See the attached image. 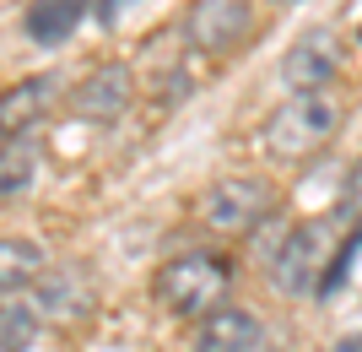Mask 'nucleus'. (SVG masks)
Here are the masks:
<instances>
[{"label":"nucleus","instance_id":"nucleus-10","mask_svg":"<svg viewBox=\"0 0 362 352\" xmlns=\"http://www.w3.org/2000/svg\"><path fill=\"white\" fill-rule=\"evenodd\" d=\"M259 341H265V325L249 314V309H216L211 320L195 325V341H189V352H259Z\"/></svg>","mask_w":362,"mask_h":352},{"label":"nucleus","instance_id":"nucleus-15","mask_svg":"<svg viewBox=\"0 0 362 352\" xmlns=\"http://www.w3.org/2000/svg\"><path fill=\"white\" fill-rule=\"evenodd\" d=\"M124 6H130V0H103V6H98V22H108V28H114Z\"/></svg>","mask_w":362,"mask_h":352},{"label":"nucleus","instance_id":"nucleus-18","mask_svg":"<svg viewBox=\"0 0 362 352\" xmlns=\"http://www.w3.org/2000/svg\"><path fill=\"white\" fill-rule=\"evenodd\" d=\"M276 6H287V0H276Z\"/></svg>","mask_w":362,"mask_h":352},{"label":"nucleus","instance_id":"nucleus-7","mask_svg":"<svg viewBox=\"0 0 362 352\" xmlns=\"http://www.w3.org/2000/svg\"><path fill=\"white\" fill-rule=\"evenodd\" d=\"M136 103V71L119 60H103V65H92L87 76L76 81L71 92V108H76V120H92V125H114L124 120V108Z\"/></svg>","mask_w":362,"mask_h":352},{"label":"nucleus","instance_id":"nucleus-1","mask_svg":"<svg viewBox=\"0 0 362 352\" xmlns=\"http://www.w3.org/2000/svg\"><path fill=\"white\" fill-rule=\"evenodd\" d=\"M233 261L222 249H184V255H168L151 276V298L163 304V314L173 320H211L216 309H227V293H233Z\"/></svg>","mask_w":362,"mask_h":352},{"label":"nucleus","instance_id":"nucleus-11","mask_svg":"<svg viewBox=\"0 0 362 352\" xmlns=\"http://www.w3.org/2000/svg\"><path fill=\"white\" fill-rule=\"evenodd\" d=\"M87 16H92V0H33L28 16H22V33L38 49H60Z\"/></svg>","mask_w":362,"mask_h":352},{"label":"nucleus","instance_id":"nucleus-12","mask_svg":"<svg viewBox=\"0 0 362 352\" xmlns=\"http://www.w3.org/2000/svg\"><path fill=\"white\" fill-rule=\"evenodd\" d=\"M49 271V255L33 239H16V233H0V304L22 298L28 288H38V276Z\"/></svg>","mask_w":362,"mask_h":352},{"label":"nucleus","instance_id":"nucleus-2","mask_svg":"<svg viewBox=\"0 0 362 352\" xmlns=\"http://www.w3.org/2000/svg\"><path fill=\"white\" fill-rule=\"evenodd\" d=\"M341 125V98L330 87L325 92H292L265 114L259 136H265V152L281 157V163H308L314 152H325Z\"/></svg>","mask_w":362,"mask_h":352},{"label":"nucleus","instance_id":"nucleus-3","mask_svg":"<svg viewBox=\"0 0 362 352\" xmlns=\"http://www.w3.org/2000/svg\"><path fill=\"white\" fill-rule=\"evenodd\" d=\"M330 222H325V217H308V222H298V228H287L281 233V244L271 249V255H265V271H271V282L281 293H287V298H298V293H319L325 288V282H319V276H325V266H335L330 261Z\"/></svg>","mask_w":362,"mask_h":352},{"label":"nucleus","instance_id":"nucleus-17","mask_svg":"<svg viewBox=\"0 0 362 352\" xmlns=\"http://www.w3.org/2000/svg\"><path fill=\"white\" fill-rule=\"evenodd\" d=\"M6 147H11V136H6V125H0V152H6Z\"/></svg>","mask_w":362,"mask_h":352},{"label":"nucleus","instance_id":"nucleus-6","mask_svg":"<svg viewBox=\"0 0 362 352\" xmlns=\"http://www.w3.org/2000/svg\"><path fill=\"white\" fill-rule=\"evenodd\" d=\"M255 28V0H195L184 11V44L195 55H227Z\"/></svg>","mask_w":362,"mask_h":352},{"label":"nucleus","instance_id":"nucleus-5","mask_svg":"<svg viewBox=\"0 0 362 352\" xmlns=\"http://www.w3.org/2000/svg\"><path fill=\"white\" fill-rule=\"evenodd\" d=\"M33 309L44 325H60V331H81V325L98 314V276L87 261H54L38 288H33Z\"/></svg>","mask_w":362,"mask_h":352},{"label":"nucleus","instance_id":"nucleus-14","mask_svg":"<svg viewBox=\"0 0 362 352\" xmlns=\"http://www.w3.org/2000/svg\"><path fill=\"white\" fill-rule=\"evenodd\" d=\"M44 320H38V309L28 298H11V304H0V352H33Z\"/></svg>","mask_w":362,"mask_h":352},{"label":"nucleus","instance_id":"nucleus-4","mask_svg":"<svg viewBox=\"0 0 362 352\" xmlns=\"http://www.w3.org/2000/svg\"><path fill=\"white\" fill-rule=\"evenodd\" d=\"M276 206H281V195H276L271 179L227 174V179H216L211 190H206L200 217H206V228H216V233H255L276 217Z\"/></svg>","mask_w":362,"mask_h":352},{"label":"nucleus","instance_id":"nucleus-8","mask_svg":"<svg viewBox=\"0 0 362 352\" xmlns=\"http://www.w3.org/2000/svg\"><path fill=\"white\" fill-rule=\"evenodd\" d=\"M341 71V33L335 28H308L298 44L281 55V81L292 92H325Z\"/></svg>","mask_w":362,"mask_h":352},{"label":"nucleus","instance_id":"nucleus-16","mask_svg":"<svg viewBox=\"0 0 362 352\" xmlns=\"http://www.w3.org/2000/svg\"><path fill=\"white\" fill-rule=\"evenodd\" d=\"M330 352H362V331H346L341 341H330Z\"/></svg>","mask_w":362,"mask_h":352},{"label":"nucleus","instance_id":"nucleus-13","mask_svg":"<svg viewBox=\"0 0 362 352\" xmlns=\"http://www.w3.org/2000/svg\"><path fill=\"white\" fill-rule=\"evenodd\" d=\"M38 169H44L38 141H33V136H16L11 147L0 152V200H11V195H22V190H33Z\"/></svg>","mask_w":362,"mask_h":352},{"label":"nucleus","instance_id":"nucleus-9","mask_svg":"<svg viewBox=\"0 0 362 352\" xmlns=\"http://www.w3.org/2000/svg\"><path fill=\"white\" fill-rule=\"evenodd\" d=\"M54 92H60V76H22L11 92H0V125H6V136H28V130H38V120H44L49 108H54Z\"/></svg>","mask_w":362,"mask_h":352}]
</instances>
